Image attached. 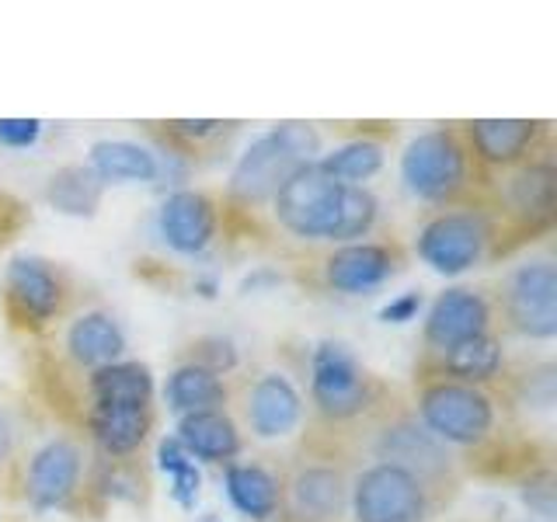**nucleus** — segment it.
Instances as JSON below:
<instances>
[{"instance_id": "nucleus-1", "label": "nucleus", "mask_w": 557, "mask_h": 522, "mask_svg": "<svg viewBox=\"0 0 557 522\" xmlns=\"http://www.w3.org/2000/svg\"><path fill=\"white\" fill-rule=\"evenodd\" d=\"M408 405L432 439L457 457L467 481H516L530 467L554 460V439L522 428L495 387L411 380Z\"/></svg>"}, {"instance_id": "nucleus-2", "label": "nucleus", "mask_w": 557, "mask_h": 522, "mask_svg": "<svg viewBox=\"0 0 557 522\" xmlns=\"http://www.w3.org/2000/svg\"><path fill=\"white\" fill-rule=\"evenodd\" d=\"M383 206L370 185H338L318 164L296 167L265 209V226L278 231L307 254L342 244L370 240Z\"/></svg>"}, {"instance_id": "nucleus-3", "label": "nucleus", "mask_w": 557, "mask_h": 522, "mask_svg": "<svg viewBox=\"0 0 557 522\" xmlns=\"http://www.w3.org/2000/svg\"><path fill=\"white\" fill-rule=\"evenodd\" d=\"M324 150L321 129L313 122L286 119L258 133L234 161L223 188V234L265 237V209L296 167L313 164Z\"/></svg>"}, {"instance_id": "nucleus-4", "label": "nucleus", "mask_w": 557, "mask_h": 522, "mask_svg": "<svg viewBox=\"0 0 557 522\" xmlns=\"http://www.w3.org/2000/svg\"><path fill=\"white\" fill-rule=\"evenodd\" d=\"M304 365H307L304 425L318 428L345 446H352L366 425H373L383 411L400 400L394 383L376 376L373 370H366L345 341L321 338L318 345H310Z\"/></svg>"}, {"instance_id": "nucleus-5", "label": "nucleus", "mask_w": 557, "mask_h": 522, "mask_svg": "<svg viewBox=\"0 0 557 522\" xmlns=\"http://www.w3.org/2000/svg\"><path fill=\"white\" fill-rule=\"evenodd\" d=\"M481 209L492 223V258L487 265L527 251L554 234L557 223V147L547 144L530 161L487 182Z\"/></svg>"}, {"instance_id": "nucleus-6", "label": "nucleus", "mask_w": 557, "mask_h": 522, "mask_svg": "<svg viewBox=\"0 0 557 522\" xmlns=\"http://www.w3.org/2000/svg\"><path fill=\"white\" fill-rule=\"evenodd\" d=\"M283 505L275 522H352L348 519V477H352V449L331 435L304 425L286 460Z\"/></svg>"}, {"instance_id": "nucleus-7", "label": "nucleus", "mask_w": 557, "mask_h": 522, "mask_svg": "<svg viewBox=\"0 0 557 522\" xmlns=\"http://www.w3.org/2000/svg\"><path fill=\"white\" fill-rule=\"evenodd\" d=\"M460 498V487L429 481L425 474L373 457H352L348 519L352 522H435Z\"/></svg>"}, {"instance_id": "nucleus-8", "label": "nucleus", "mask_w": 557, "mask_h": 522, "mask_svg": "<svg viewBox=\"0 0 557 522\" xmlns=\"http://www.w3.org/2000/svg\"><path fill=\"white\" fill-rule=\"evenodd\" d=\"M400 185L414 199L429 206V213L460 206H481L484 185L474 157L467 150V139L460 133V122L432 126L408 139L400 150Z\"/></svg>"}, {"instance_id": "nucleus-9", "label": "nucleus", "mask_w": 557, "mask_h": 522, "mask_svg": "<svg viewBox=\"0 0 557 522\" xmlns=\"http://www.w3.org/2000/svg\"><path fill=\"white\" fill-rule=\"evenodd\" d=\"M81 307V283L46 254H14L0 283V313L11 335L42 341Z\"/></svg>"}, {"instance_id": "nucleus-10", "label": "nucleus", "mask_w": 557, "mask_h": 522, "mask_svg": "<svg viewBox=\"0 0 557 522\" xmlns=\"http://www.w3.org/2000/svg\"><path fill=\"white\" fill-rule=\"evenodd\" d=\"M87 467L91 446L84 443V435L60 428L22 452L11 498H22L35 515L66 512L87 519Z\"/></svg>"}, {"instance_id": "nucleus-11", "label": "nucleus", "mask_w": 557, "mask_h": 522, "mask_svg": "<svg viewBox=\"0 0 557 522\" xmlns=\"http://www.w3.org/2000/svg\"><path fill=\"white\" fill-rule=\"evenodd\" d=\"M411 265V251L397 237H370L342 248H324L307 258H296L289 278L296 286L324 296H370L383 289Z\"/></svg>"}, {"instance_id": "nucleus-12", "label": "nucleus", "mask_w": 557, "mask_h": 522, "mask_svg": "<svg viewBox=\"0 0 557 522\" xmlns=\"http://www.w3.org/2000/svg\"><path fill=\"white\" fill-rule=\"evenodd\" d=\"M495 307V331L502 338L550 345L557 338V261L554 254H530L505 269L487 293Z\"/></svg>"}, {"instance_id": "nucleus-13", "label": "nucleus", "mask_w": 557, "mask_h": 522, "mask_svg": "<svg viewBox=\"0 0 557 522\" xmlns=\"http://www.w3.org/2000/svg\"><path fill=\"white\" fill-rule=\"evenodd\" d=\"M411 251L435 275L460 278L492 258V223L481 206L440 209L418 223Z\"/></svg>"}, {"instance_id": "nucleus-14", "label": "nucleus", "mask_w": 557, "mask_h": 522, "mask_svg": "<svg viewBox=\"0 0 557 522\" xmlns=\"http://www.w3.org/2000/svg\"><path fill=\"white\" fill-rule=\"evenodd\" d=\"M237 425L248 432L255 443H286L300 435L307 422L304 390L286 370H255L234 380Z\"/></svg>"}, {"instance_id": "nucleus-15", "label": "nucleus", "mask_w": 557, "mask_h": 522, "mask_svg": "<svg viewBox=\"0 0 557 522\" xmlns=\"http://www.w3.org/2000/svg\"><path fill=\"white\" fill-rule=\"evenodd\" d=\"M460 133L467 139L470 157H474L484 188L498 174L519 167L536 150L554 144V126L547 119H470L460 122Z\"/></svg>"}, {"instance_id": "nucleus-16", "label": "nucleus", "mask_w": 557, "mask_h": 522, "mask_svg": "<svg viewBox=\"0 0 557 522\" xmlns=\"http://www.w3.org/2000/svg\"><path fill=\"white\" fill-rule=\"evenodd\" d=\"M495 331V307L484 286H446L432 296L418 335V356H440Z\"/></svg>"}, {"instance_id": "nucleus-17", "label": "nucleus", "mask_w": 557, "mask_h": 522, "mask_svg": "<svg viewBox=\"0 0 557 522\" xmlns=\"http://www.w3.org/2000/svg\"><path fill=\"white\" fill-rule=\"evenodd\" d=\"M157 237L182 258H202L223 237L220 196L206 188H174L157 206Z\"/></svg>"}, {"instance_id": "nucleus-18", "label": "nucleus", "mask_w": 557, "mask_h": 522, "mask_svg": "<svg viewBox=\"0 0 557 522\" xmlns=\"http://www.w3.org/2000/svg\"><path fill=\"white\" fill-rule=\"evenodd\" d=\"M495 390L522 428L550 439V418L557 408V365L550 356L509 359Z\"/></svg>"}, {"instance_id": "nucleus-19", "label": "nucleus", "mask_w": 557, "mask_h": 522, "mask_svg": "<svg viewBox=\"0 0 557 522\" xmlns=\"http://www.w3.org/2000/svg\"><path fill=\"white\" fill-rule=\"evenodd\" d=\"M157 432V405H95L81 418V435L95 457L133 460L144 457Z\"/></svg>"}, {"instance_id": "nucleus-20", "label": "nucleus", "mask_w": 557, "mask_h": 522, "mask_svg": "<svg viewBox=\"0 0 557 522\" xmlns=\"http://www.w3.org/2000/svg\"><path fill=\"white\" fill-rule=\"evenodd\" d=\"M505 365H509L505 338L484 335L440 356H414L411 380H449V383H467V387H495Z\"/></svg>"}, {"instance_id": "nucleus-21", "label": "nucleus", "mask_w": 557, "mask_h": 522, "mask_svg": "<svg viewBox=\"0 0 557 522\" xmlns=\"http://www.w3.org/2000/svg\"><path fill=\"white\" fill-rule=\"evenodd\" d=\"M147 136L153 139V153L161 161L182 164V167H199L209 157H216L231 136L240 129L234 119H168V122H144Z\"/></svg>"}, {"instance_id": "nucleus-22", "label": "nucleus", "mask_w": 557, "mask_h": 522, "mask_svg": "<svg viewBox=\"0 0 557 522\" xmlns=\"http://www.w3.org/2000/svg\"><path fill=\"white\" fill-rule=\"evenodd\" d=\"M223 492L240 519L275 522L283 505V474L269 457H237L223 467Z\"/></svg>"}, {"instance_id": "nucleus-23", "label": "nucleus", "mask_w": 557, "mask_h": 522, "mask_svg": "<svg viewBox=\"0 0 557 522\" xmlns=\"http://www.w3.org/2000/svg\"><path fill=\"white\" fill-rule=\"evenodd\" d=\"M150 495H153V481L144 457L104 460L91 452V467H87V519H101L112 505L147 509Z\"/></svg>"}, {"instance_id": "nucleus-24", "label": "nucleus", "mask_w": 557, "mask_h": 522, "mask_svg": "<svg viewBox=\"0 0 557 522\" xmlns=\"http://www.w3.org/2000/svg\"><path fill=\"white\" fill-rule=\"evenodd\" d=\"M174 439L182 443V449L196 463L226 467L244 457V432L231 408L182 414L178 425H174Z\"/></svg>"}, {"instance_id": "nucleus-25", "label": "nucleus", "mask_w": 557, "mask_h": 522, "mask_svg": "<svg viewBox=\"0 0 557 522\" xmlns=\"http://www.w3.org/2000/svg\"><path fill=\"white\" fill-rule=\"evenodd\" d=\"M394 133H397L394 126H383L376 133H359L338 147L321 150V157L313 164L338 185H366L383 171V164H387V139Z\"/></svg>"}, {"instance_id": "nucleus-26", "label": "nucleus", "mask_w": 557, "mask_h": 522, "mask_svg": "<svg viewBox=\"0 0 557 522\" xmlns=\"http://www.w3.org/2000/svg\"><path fill=\"white\" fill-rule=\"evenodd\" d=\"M84 411L95 405H157L153 370L139 359H119L84 380Z\"/></svg>"}, {"instance_id": "nucleus-27", "label": "nucleus", "mask_w": 557, "mask_h": 522, "mask_svg": "<svg viewBox=\"0 0 557 522\" xmlns=\"http://www.w3.org/2000/svg\"><path fill=\"white\" fill-rule=\"evenodd\" d=\"M87 167H91L101 185H153L161 182V161L157 153L136 139H98L87 150Z\"/></svg>"}, {"instance_id": "nucleus-28", "label": "nucleus", "mask_w": 557, "mask_h": 522, "mask_svg": "<svg viewBox=\"0 0 557 522\" xmlns=\"http://www.w3.org/2000/svg\"><path fill=\"white\" fill-rule=\"evenodd\" d=\"M234 400V380H223L202 365L178 362L164 383V405L174 418L191 411H220L231 408Z\"/></svg>"}, {"instance_id": "nucleus-29", "label": "nucleus", "mask_w": 557, "mask_h": 522, "mask_svg": "<svg viewBox=\"0 0 557 522\" xmlns=\"http://www.w3.org/2000/svg\"><path fill=\"white\" fill-rule=\"evenodd\" d=\"M42 199L49 209H57L60 216L95 220L101 209V199H104V185L87 164H60L46 178Z\"/></svg>"}, {"instance_id": "nucleus-30", "label": "nucleus", "mask_w": 557, "mask_h": 522, "mask_svg": "<svg viewBox=\"0 0 557 522\" xmlns=\"http://www.w3.org/2000/svg\"><path fill=\"white\" fill-rule=\"evenodd\" d=\"M157 470L168 474V492L174 505H182L185 512H196L199 495H202V474H199V463L188 457L174 435L157 439Z\"/></svg>"}, {"instance_id": "nucleus-31", "label": "nucleus", "mask_w": 557, "mask_h": 522, "mask_svg": "<svg viewBox=\"0 0 557 522\" xmlns=\"http://www.w3.org/2000/svg\"><path fill=\"white\" fill-rule=\"evenodd\" d=\"M512 484H516L522 509H527L536 522H554V515H557V467H554V460L530 467L527 474H519Z\"/></svg>"}, {"instance_id": "nucleus-32", "label": "nucleus", "mask_w": 557, "mask_h": 522, "mask_svg": "<svg viewBox=\"0 0 557 522\" xmlns=\"http://www.w3.org/2000/svg\"><path fill=\"white\" fill-rule=\"evenodd\" d=\"M182 362L202 365V370L231 380L240 370V348L226 335H196L182 348Z\"/></svg>"}, {"instance_id": "nucleus-33", "label": "nucleus", "mask_w": 557, "mask_h": 522, "mask_svg": "<svg viewBox=\"0 0 557 522\" xmlns=\"http://www.w3.org/2000/svg\"><path fill=\"white\" fill-rule=\"evenodd\" d=\"M22 428H17L14 418L0 408V492L14 495V477H17V463H22Z\"/></svg>"}, {"instance_id": "nucleus-34", "label": "nucleus", "mask_w": 557, "mask_h": 522, "mask_svg": "<svg viewBox=\"0 0 557 522\" xmlns=\"http://www.w3.org/2000/svg\"><path fill=\"white\" fill-rule=\"evenodd\" d=\"M32 226V206L17 191L0 185V251L14 244Z\"/></svg>"}, {"instance_id": "nucleus-35", "label": "nucleus", "mask_w": 557, "mask_h": 522, "mask_svg": "<svg viewBox=\"0 0 557 522\" xmlns=\"http://www.w3.org/2000/svg\"><path fill=\"white\" fill-rule=\"evenodd\" d=\"M42 129H46L42 119H0V147L28 150L39 144Z\"/></svg>"}, {"instance_id": "nucleus-36", "label": "nucleus", "mask_w": 557, "mask_h": 522, "mask_svg": "<svg viewBox=\"0 0 557 522\" xmlns=\"http://www.w3.org/2000/svg\"><path fill=\"white\" fill-rule=\"evenodd\" d=\"M422 310H425V296L418 289H408V293L391 296V300L380 307L376 318L383 324H411V321H418V313H422Z\"/></svg>"}, {"instance_id": "nucleus-37", "label": "nucleus", "mask_w": 557, "mask_h": 522, "mask_svg": "<svg viewBox=\"0 0 557 522\" xmlns=\"http://www.w3.org/2000/svg\"><path fill=\"white\" fill-rule=\"evenodd\" d=\"M278 283H286V275L278 272V269H269V265H258L251 275H244V283H240V293L248 296V293H261V289H272Z\"/></svg>"}, {"instance_id": "nucleus-38", "label": "nucleus", "mask_w": 557, "mask_h": 522, "mask_svg": "<svg viewBox=\"0 0 557 522\" xmlns=\"http://www.w3.org/2000/svg\"><path fill=\"white\" fill-rule=\"evenodd\" d=\"M191 289H196L202 300H216V296H220V278L213 272H199L196 283H191Z\"/></svg>"}, {"instance_id": "nucleus-39", "label": "nucleus", "mask_w": 557, "mask_h": 522, "mask_svg": "<svg viewBox=\"0 0 557 522\" xmlns=\"http://www.w3.org/2000/svg\"><path fill=\"white\" fill-rule=\"evenodd\" d=\"M196 522H216V515H202V519H196Z\"/></svg>"}, {"instance_id": "nucleus-40", "label": "nucleus", "mask_w": 557, "mask_h": 522, "mask_svg": "<svg viewBox=\"0 0 557 522\" xmlns=\"http://www.w3.org/2000/svg\"><path fill=\"white\" fill-rule=\"evenodd\" d=\"M492 522H498V519H492ZM512 522H536V519H512Z\"/></svg>"}, {"instance_id": "nucleus-41", "label": "nucleus", "mask_w": 557, "mask_h": 522, "mask_svg": "<svg viewBox=\"0 0 557 522\" xmlns=\"http://www.w3.org/2000/svg\"><path fill=\"white\" fill-rule=\"evenodd\" d=\"M216 522H220V519H216Z\"/></svg>"}]
</instances>
